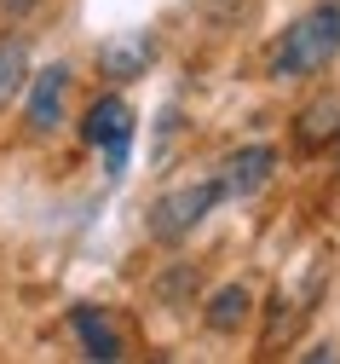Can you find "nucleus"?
Segmentation results:
<instances>
[{"label":"nucleus","mask_w":340,"mask_h":364,"mask_svg":"<svg viewBox=\"0 0 340 364\" xmlns=\"http://www.w3.org/2000/svg\"><path fill=\"white\" fill-rule=\"evenodd\" d=\"M340 53V0H317L312 12H300L288 23L271 53H265V75L271 81H306L317 70H329Z\"/></svg>","instance_id":"nucleus-1"},{"label":"nucleus","mask_w":340,"mask_h":364,"mask_svg":"<svg viewBox=\"0 0 340 364\" xmlns=\"http://www.w3.org/2000/svg\"><path fill=\"white\" fill-rule=\"evenodd\" d=\"M225 203V191H219V179H197V186H173V191H162L156 203H150V214H144V225H150V237L156 243H185L197 225L214 214Z\"/></svg>","instance_id":"nucleus-2"},{"label":"nucleus","mask_w":340,"mask_h":364,"mask_svg":"<svg viewBox=\"0 0 340 364\" xmlns=\"http://www.w3.org/2000/svg\"><path fill=\"white\" fill-rule=\"evenodd\" d=\"M64 99H70V64H46L29 75V93H23V122L29 133H58L64 127Z\"/></svg>","instance_id":"nucleus-3"},{"label":"nucleus","mask_w":340,"mask_h":364,"mask_svg":"<svg viewBox=\"0 0 340 364\" xmlns=\"http://www.w3.org/2000/svg\"><path fill=\"white\" fill-rule=\"evenodd\" d=\"M81 139H87V145H104L110 173H121V156H127V139H133V110H127V99H121V93H104L99 105L87 110Z\"/></svg>","instance_id":"nucleus-4"},{"label":"nucleus","mask_w":340,"mask_h":364,"mask_svg":"<svg viewBox=\"0 0 340 364\" xmlns=\"http://www.w3.org/2000/svg\"><path fill=\"white\" fill-rule=\"evenodd\" d=\"M271 173H277V151L271 145H242V151H231L225 162H219V191L225 197H260L265 186H271Z\"/></svg>","instance_id":"nucleus-5"},{"label":"nucleus","mask_w":340,"mask_h":364,"mask_svg":"<svg viewBox=\"0 0 340 364\" xmlns=\"http://www.w3.org/2000/svg\"><path fill=\"white\" fill-rule=\"evenodd\" d=\"M329 145H340V93H317V99L295 116V151L317 156V151H329Z\"/></svg>","instance_id":"nucleus-6"},{"label":"nucleus","mask_w":340,"mask_h":364,"mask_svg":"<svg viewBox=\"0 0 340 364\" xmlns=\"http://www.w3.org/2000/svg\"><path fill=\"white\" fill-rule=\"evenodd\" d=\"M248 312H254V289L248 284H225V289H214L202 301V324L214 336H242L248 330Z\"/></svg>","instance_id":"nucleus-7"},{"label":"nucleus","mask_w":340,"mask_h":364,"mask_svg":"<svg viewBox=\"0 0 340 364\" xmlns=\"http://www.w3.org/2000/svg\"><path fill=\"white\" fill-rule=\"evenodd\" d=\"M75 336H81V347H87V358H121V336H116V324L99 312V306H75Z\"/></svg>","instance_id":"nucleus-8"},{"label":"nucleus","mask_w":340,"mask_h":364,"mask_svg":"<svg viewBox=\"0 0 340 364\" xmlns=\"http://www.w3.org/2000/svg\"><path fill=\"white\" fill-rule=\"evenodd\" d=\"M29 41L23 35H0V110H6L23 87H29Z\"/></svg>","instance_id":"nucleus-9"},{"label":"nucleus","mask_w":340,"mask_h":364,"mask_svg":"<svg viewBox=\"0 0 340 364\" xmlns=\"http://www.w3.org/2000/svg\"><path fill=\"white\" fill-rule=\"evenodd\" d=\"M144 64H150V41L144 35H127V41H116V47H104V75H138Z\"/></svg>","instance_id":"nucleus-10"},{"label":"nucleus","mask_w":340,"mask_h":364,"mask_svg":"<svg viewBox=\"0 0 340 364\" xmlns=\"http://www.w3.org/2000/svg\"><path fill=\"white\" fill-rule=\"evenodd\" d=\"M0 6H6V12H29V6H35V0H0Z\"/></svg>","instance_id":"nucleus-11"}]
</instances>
